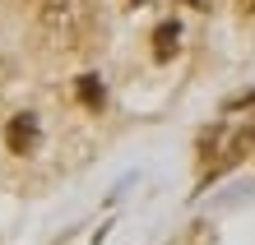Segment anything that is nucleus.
I'll use <instances>...</instances> for the list:
<instances>
[{
  "label": "nucleus",
  "instance_id": "3",
  "mask_svg": "<svg viewBox=\"0 0 255 245\" xmlns=\"http://www.w3.org/2000/svg\"><path fill=\"white\" fill-rule=\"evenodd\" d=\"M176 51H181V23L167 19V23L153 28V60H158V65H167Z\"/></svg>",
  "mask_w": 255,
  "mask_h": 245
},
{
  "label": "nucleus",
  "instance_id": "5",
  "mask_svg": "<svg viewBox=\"0 0 255 245\" xmlns=\"http://www.w3.org/2000/svg\"><path fill=\"white\" fill-rule=\"evenodd\" d=\"M242 9H246V14H251V9H255V0H242Z\"/></svg>",
  "mask_w": 255,
  "mask_h": 245
},
{
  "label": "nucleus",
  "instance_id": "2",
  "mask_svg": "<svg viewBox=\"0 0 255 245\" xmlns=\"http://www.w3.org/2000/svg\"><path fill=\"white\" fill-rule=\"evenodd\" d=\"M5 148H9V153H19V158L37 153V148H42V120H37L33 111L14 116L9 125H5Z\"/></svg>",
  "mask_w": 255,
  "mask_h": 245
},
{
  "label": "nucleus",
  "instance_id": "4",
  "mask_svg": "<svg viewBox=\"0 0 255 245\" xmlns=\"http://www.w3.org/2000/svg\"><path fill=\"white\" fill-rule=\"evenodd\" d=\"M74 97H79L88 111H102V97H107V93H102V79H98V74H79V83H74Z\"/></svg>",
  "mask_w": 255,
  "mask_h": 245
},
{
  "label": "nucleus",
  "instance_id": "1",
  "mask_svg": "<svg viewBox=\"0 0 255 245\" xmlns=\"http://www.w3.org/2000/svg\"><path fill=\"white\" fill-rule=\"evenodd\" d=\"M37 28L51 37V47L74 51L93 37V5L88 0H47L37 14Z\"/></svg>",
  "mask_w": 255,
  "mask_h": 245
}]
</instances>
